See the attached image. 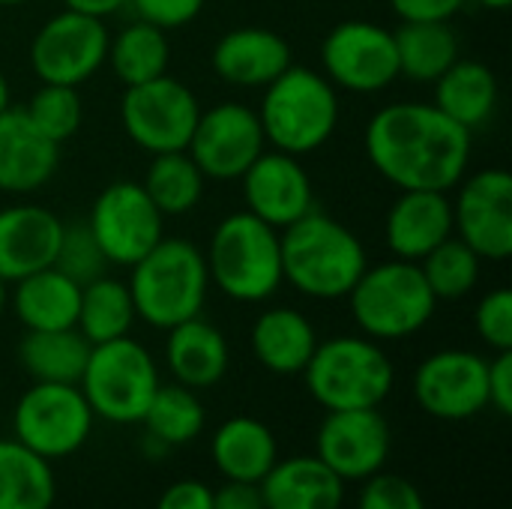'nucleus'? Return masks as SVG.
Listing matches in <instances>:
<instances>
[{"label":"nucleus","instance_id":"nucleus-1","mask_svg":"<svg viewBox=\"0 0 512 509\" xmlns=\"http://www.w3.org/2000/svg\"><path fill=\"white\" fill-rule=\"evenodd\" d=\"M366 156L399 192H450L471 165V132L432 102H390L366 126Z\"/></svg>","mask_w":512,"mask_h":509},{"label":"nucleus","instance_id":"nucleus-2","mask_svg":"<svg viewBox=\"0 0 512 509\" xmlns=\"http://www.w3.org/2000/svg\"><path fill=\"white\" fill-rule=\"evenodd\" d=\"M282 279L312 300H345L369 267L363 240L339 219L309 210L279 231Z\"/></svg>","mask_w":512,"mask_h":509},{"label":"nucleus","instance_id":"nucleus-3","mask_svg":"<svg viewBox=\"0 0 512 509\" xmlns=\"http://www.w3.org/2000/svg\"><path fill=\"white\" fill-rule=\"evenodd\" d=\"M126 285L135 315L156 330H171L201 315L210 294V273L204 252L192 240L162 237L129 267Z\"/></svg>","mask_w":512,"mask_h":509},{"label":"nucleus","instance_id":"nucleus-4","mask_svg":"<svg viewBox=\"0 0 512 509\" xmlns=\"http://www.w3.org/2000/svg\"><path fill=\"white\" fill-rule=\"evenodd\" d=\"M339 114V90L324 78V72L294 63L264 87L258 105L267 144L291 156H309L321 150L333 138Z\"/></svg>","mask_w":512,"mask_h":509},{"label":"nucleus","instance_id":"nucleus-5","mask_svg":"<svg viewBox=\"0 0 512 509\" xmlns=\"http://www.w3.org/2000/svg\"><path fill=\"white\" fill-rule=\"evenodd\" d=\"M210 285L237 303H264L282 288L279 231L249 210L225 216L204 252Z\"/></svg>","mask_w":512,"mask_h":509},{"label":"nucleus","instance_id":"nucleus-6","mask_svg":"<svg viewBox=\"0 0 512 509\" xmlns=\"http://www.w3.org/2000/svg\"><path fill=\"white\" fill-rule=\"evenodd\" d=\"M348 306L363 336L375 342H402L432 321L438 300L426 285L420 264L390 258L369 264L360 273L348 294Z\"/></svg>","mask_w":512,"mask_h":509},{"label":"nucleus","instance_id":"nucleus-7","mask_svg":"<svg viewBox=\"0 0 512 509\" xmlns=\"http://www.w3.org/2000/svg\"><path fill=\"white\" fill-rule=\"evenodd\" d=\"M303 381L324 411L381 408L393 390L396 369L375 339L333 336L318 342L303 369Z\"/></svg>","mask_w":512,"mask_h":509},{"label":"nucleus","instance_id":"nucleus-8","mask_svg":"<svg viewBox=\"0 0 512 509\" xmlns=\"http://www.w3.org/2000/svg\"><path fill=\"white\" fill-rule=\"evenodd\" d=\"M159 384L153 354L129 336L93 345L78 381L90 411L114 426L141 423Z\"/></svg>","mask_w":512,"mask_h":509},{"label":"nucleus","instance_id":"nucleus-9","mask_svg":"<svg viewBox=\"0 0 512 509\" xmlns=\"http://www.w3.org/2000/svg\"><path fill=\"white\" fill-rule=\"evenodd\" d=\"M93 420L96 414L78 384L33 381L12 411L15 441L48 462L75 456L87 444Z\"/></svg>","mask_w":512,"mask_h":509},{"label":"nucleus","instance_id":"nucleus-10","mask_svg":"<svg viewBox=\"0 0 512 509\" xmlns=\"http://www.w3.org/2000/svg\"><path fill=\"white\" fill-rule=\"evenodd\" d=\"M198 117V96L192 93V87L171 75H159L153 81L126 87L120 99L123 132L138 150L150 156L186 150Z\"/></svg>","mask_w":512,"mask_h":509},{"label":"nucleus","instance_id":"nucleus-11","mask_svg":"<svg viewBox=\"0 0 512 509\" xmlns=\"http://www.w3.org/2000/svg\"><path fill=\"white\" fill-rule=\"evenodd\" d=\"M108 27L102 18H90L63 9L42 21L30 39V69L39 84L81 87L108 60Z\"/></svg>","mask_w":512,"mask_h":509},{"label":"nucleus","instance_id":"nucleus-12","mask_svg":"<svg viewBox=\"0 0 512 509\" xmlns=\"http://www.w3.org/2000/svg\"><path fill=\"white\" fill-rule=\"evenodd\" d=\"M321 66L336 90L381 93L399 78L393 30L366 18L339 21L321 42Z\"/></svg>","mask_w":512,"mask_h":509},{"label":"nucleus","instance_id":"nucleus-13","mask_svg":"<svg viewBox=\"0 0 512 509\" xmlns=\"http://www.w3.org/2000/svg\"><path fill=\"white\" fill-rule=\"evenodd\" d=\"M87 228L108 264L132 267L165 237V216L141 183L117 180L96 195Z\"/></svg>","mask_w":512,"mask_h":509},{"label":"nucleus","instance_id":"nucleus-14","mask_svg":"<svg viewBox=\"0 0 512 509\" xmlns=\"http://www.w3.org/2000/svg\"><path fill=\"white\" fill-rule=\"evenodd\" d=\"M453 201V231L483 261L512 255V177L504 168H483L459 180Z\"/></svg>","mask_w":512,"mask_h":509},{"label":"nucleus","instance_id":"nucleus-15","mask_svg":"<svg viewBox=\"0 0 512 509\" xmlns=\"http://www.w3.org/2000/svg\"><path fill=\"white\" fill-rule=\"evenodd\" d=\"M489 360L477 351L444 348L429 354L414 372L417 405L447 423H462L489 408Z\"/></svg>","mask_w":512,"mask_h":509},{"label":"nucleus","instance_id":"nucleus-16","mask_svg":"<svg viewBox=\"0 0 512 509\" xmlns=\"http://www.w3.org/2000/svg\"><path fill=\"white\" fill-rule=\"evenodd\" d=\"M267 150L258 111L243 102H222L201 111L186 153L207 180H240Z\"/></svg>","mask_w":512,"mask_h":509},{"label":"nucleus","instance_id":"nucleus-17","mask_svg":"<svg viewBox=\"0 0 512 509\" xmlns=\"http://www.w3.org/2000/svg\"><path fill=\"white\" fill-rule=\"evenodd\" d=\"M390 447L393 432L378 408L327 411L315 435V456L342 483H363L384 471Z\"/></svg>","mask_w":512,"mask_h":509},{"label":"nucleus","instance_id":"nucleus-18","mask_svg":"<svg viewBox=\"0 0 512 509\" xmlns=\"http://www.w3.org/2000/svg\"><path fill=\"white\" fill-rule=\"evenodd\" d=\"M243 204L252 216L282 231L315 210V186L300 156L264 150L240 177Z\"/></svg>","mask_w":512,"mask_h":509},{"label":"nucleus","instance_id":"nucleus-19","mask_svg":"<svg viewBox=\"0 0 512 509\" xmlns=\"http://www.w3.org/2000/svg\"><path fill=\"white\" fill-rule=\"evenodd\" d=\"M294 63L291 45L270 27H234L222 33L210 51V66L231 87H267Z\"/></svg>","mask_w":512,"mask_h":509},{"label":"nucleus","instance_id":"nucleus-20","mask_svg":"<svg viewBox=\"0 0 512 509\" xmlns=\"http://www.w3.org/2000/svg\"><path fill=\"white\" fill-rule=\"evenodd\" d=\"M453 201L435 189H405L384 219V243L393 258L423 261L435 246L453 237Z\"/></svg>","mask_w":512,"mask_h":509},{"label":"nucleus","instance_id":"nucleus-21","mask_svg":"<svg viewBox=\"0 0 512 509\" xmlns=\"http://www.w3.org/2000/svg\"><path fill=\"white\" fill-rule=\"evenodd\" d=\"M63 222L42 204L0 207V279L9 285L54 264Z\"/></svg>","mask_w":512,"mask_h":509},{"label":"nucleus","instance_id":"nucleus-22","mask_svg":"<svg viewBox=\"0 0 512 509\" xmlns=\"http://www.w3.org/2000/svg\"><path fill=\"white\" fill-rule=\"evenodd\" d=\"M60 165V144L48 141L24 108L0 111V192L30 195L42 189Z\"/></svg>","mask_w":512,"mask_h":509},{"label":"nucleus","instance_id":"nucleus-23","mask_svg":"<svg viewBox=\"0 0 512 509\" xmlns=\"http://www.w3.org/2000/svg\"><path fill=\"white\" fill-rule=\"evenodd\" d=\"M165 363L177 384L192 390L216 387L231 363L225 333L201 315L165 330Z\"/></svg>","mask_w":512,"mask_h":509},{"label":"nucleus","instance_id":"nucleus-24","mask_svg":"<svg viewBox=\"0 0 512 509\" xmlns=\"http://www.w3.org/2000/svg\"><path fill=\"white\" fill-rule=\"evenodd\" d=\"M255 360L273 375H303L306 363L318 348V333L312 321L291 306L264 309L249 333Z\"/></svg>","mask_w":512,"mask_h":509},{"label":"nucleus","instance_id":"nucleus-25","mask_svg":"<svg viewBox=\"0 0 512 509\" xmlns=\"http://www.w3.org/2000/svg\"><path fill=\"white\" fill-rule=\"evenodd\" d=\"M258 486L267 509H342L345 501V483L318 456L276 462Z\"/></svg>","mask_w":512,"mask_h":509},{"label":"nucleus","instance_id":"nucleus-26","mask_svg":"<svg viewBox=\"0 0 512 509\" xmlns=\"http://www.w3.org/2000/svg\"><path fill=\"white\" fill-rule=\"evenodd\" d=\"M81 285L54 264L36 270L9 288V306L24 330H69L78 321Z\"/></svg>","mask_w":512,"mask_h":509},{"label":"nucleus","instance_id":"nucleus-27","mask_svg":"<svg viewBox=\"0 0 512 509\" xmlns=\"http://www.w3.org/2000/svg\"><path fill=\"white\" fill-rule=\"evenodd\" d=\"M210 459L225 480L261 483L279 462V444L267 423L255 417H231L216 429Z\"/></svg>","mask_w":512,"mask_h":509},{"label":"nucleus","instance_id":"nucleus-28","mask_svg":"<svg viewBox=\"0 0 512 509\" xmlns=\"http://www.w3.org/2000/svg\"><path fill=\"white\" fill-rule=\"evenodd\" d=\"M501 87L492 66L483 60L459 57L438 81H435V108L444 111L453 123L468 132L483 129L498 111Z\"/></svg>","mask_w":512,"mask_h":509},{"label":"nucleus","instance_id":"nucleus-29","mask_svg":"<svg viewBox=\"0 0 512 509\" xmlns=\"http://www.w3.org/2000/svg\"><path fill=\"white\" fill-rule=\"evenodd\" d=\"M399 78L435 84L459 60V36L450 21H399L393 30Z\"/></svg>","mask_w":512,"mask_h":509},{"label":"nucleus","instance_id":"nucleus-30","mask_svg":"<svg viewBox=\"0 0 512 509\" xmlns=\"http://www.w3.org/2000/svg\"><path fill=\"white\" fill-rule=\"evenodd\" d=\"M90 342L75 330H27L18 342L21 369L42 384H78L90 357Z\"/></svg>","mask_w":512,"mask_h":509},{"label":"nucleus","instance_id":"nucleus-31","mask_svg":"<svg viewBox=\"0 0 512 509\" xmlns=\"http://www.w3.org/2000/svg\"><path fill=\"white\" fill-rule=\"evenodd\" d=\"M114 78L123 87H135L144 81H153L159 75H168L171 63V45L168 30L135 18L132 24L120 27L108 39V60Z\"/></svg>","mask_w":512,"mask_h":509},{"label":"nucleus","instance_id":"nucleus-32","mask_svg":"<svg viewBox=\"0 0 512 509\" xmlns=\"http://www.w3.org/2000/svg\"><path fill=\"white\" fill-rule=\"evenodd\" d=\"M57 501V477L51 462L24 444L0 441V509H51Z\"/></svg>","mask_w":512,"mask_h":509},{"label":"nucleus","instance_id":"nucleus-33","mask_svg":"<svg viewBox=\"0 0 512 509\" xmlns=\"http://www.w3.org/2000/svg\"><path fill=\"white\" fill-rule=\"evenodd\" d=\"M138 321L135 303L129 294V285L114 276H99L87 285H81V303H78V321L75 330L90 342H114L129 336L132 324Z\"/></svg>","mask_w":512,"mask_h":509},{"label":"nucleus","instance_id":"nucleus-34","mask_svg":"<svg viewBox=\"0 0 512 509\" xmlns=\"http://www.w3.org/2000/svg\"><path fill=\"white\" fill-rule=\"evenodd\" d=\"M141 186L156 204V210L168 219V216H186L201 204L207 177L201 174V168L186 150H174V153L150 156Z\"/></svg>","mask_w":512,"mask_h":509},{"label":"nucleus","instance_id":"nucleus-35","mask_svg":"<svg viewBox=\"0 0 512 509\" xmlns=\"http://www.w3.org/2000/svg\"><path fill=\"white\" fill-rule=\"evenodd\" d=\"M207 411L198 399V390L183 387V384H159V390L153 393L141 423L147 429L150 438H156L159 444L171 447H183L189 441H195L204 429Z\"/></svg>","mask_w":512,"mask_h":509},{"label":"nucleus","instance_id":"nucleus-36","mask_svg":"<svg viewBox=\"0 0 512 509\" xmlns=\"http://www.w3.org/2000/svg\"><path fill=\"white\" fill-rule=\"evenodd\" d=\"M417 264H420L423 279L432 288L438 303L468 297L480 285V273H483V258L468 243H462L456 234L447 237L441 246H435Z\"/></svg>","mask_w":512,"mask_h":509},{"label":"nucleus","instance_id":"nucleus-37","mask_svg":"<svg viewBox=\"0 0 512 509\" xmlns=\"http://www.w3.org/2000/svg\"><path fill=\"white\" fill-rule=\"evenodd\" d=\"M24 114L30 123L54 144L69 141L84 120V102L78 96V87L66 84H39V90L24 105Z\"/></svg>","mask_w":512,"mask_h":509},{"label":"nucleus","instance_id":"nucleus-38","mask_svg":"<svg viewBox=\"0 0 512 509\" xmlns=\"http://www.w3.org/2000/svg\"><path fill=\"white\" fill-rule=\"evenodd\" d=\"M54 267L60 273H66L69 279H75L78 285H87V282L105 276L108 261H105L102 249L96 246L87 222L84 225H63V237H60Z\"/></svg>","mask_w":512,"mask_h":509},{"label":"nucleus","instance_id":"nucleus-39","mask_svg":"<svg viewBox=\"0 0 512 509\" xmlns=\"http://www.w3.org/2000/svg\"><path fill=\"white\" fill-rule=\"evenodd\" d=\"M474 330L492 351H512V291L495 288L474 309Z\"/></svg>","mask_w":512,"mask_h":509},{"label":"nucleus","instance_id":"nucleus-40","mask_svg":"<svg viewBox=\"0 0 512 509\" xmlns=\"http://www.w3.org/2000/svg\"><path fill=\"white\" fill-rule=\"evenodd\" d=\"M357 509H429L423 492L399 474H372L363 480L357 495Z\"/></svg>","mask_w":512,"mask_h":509},{"label":"nucleus","instance_id":"nucleus-41","mask_svg":"<svg viewBox=\"0 0 512 509\" xmlns=\"http://www.w3.org/2000/svg\"><path fill=\"white\" fill-rule=\"evenodd\" d=\"M207 0H129L135 18L150 21L162 30H180L192 24Z\"/></svg>","mask_w":512,"mask_h":509},{"label":"nucleus","instance_id":"nucleus-42","mask_svg":"<svg viewBox=\"0 0 512 509\" xmlns=\"http://www.w3.org/2000/svg\"><path fill=\"white\" fill-rule=\"evenodd\" d=\"M468 0H390L399 21H450Z\"/></svg>","mask_w":512,"mask_h":509},{"label":"nucleus","instance_id":"nucleus-43","mask_svg":"<svg viewBox=\"0 0 512 509\" xmlns=\"http://www.w3.org/2000/svg\"><path fill=\"white\" fill-rule=\"evenodd\" d=\"M489 408L501 417L512 414V351H495L489 360Z\"/></svg>","mask_w":512,"mask_h":509},{"label":"nucleus","instance_id":"nucleus-44","mask_svg":"<svg viewBox=\"0 0 512 509\" xmlns=\"http://www.w3.org/2000/svg\"><path fill=\"white\" fill-rule=\"evenodd\" d=\"M156 509H213V489L201 480H177L159 495Z\"/></svg>","mask_w":512,"mask_h":509},{"label":"nucleus","instance_id":"nucleus-45","mask_svg":"<svg viewBox=\"0 0 512 509\" xmlns=\"http://www.w3.org/2000/svg\"><path fill=\"white\" fill-rule=\"evenodd\" d=\"M213 509H267L258 483L225 480L222 489L213 492Z\"/></svg>","mask_w":512,"mask_h":509},{"label":"nucleus","instance_id":"nucleus-46","mask_svg":"<svg viewBox=\"0 0 512 509\" xmlns=\"http://www.w3.org/2000/svg\"><path fill=\"white\" fill-rule=\"evenodd\" d=\"M129 6V0H63V9L90 15V18H111L117 12H123Z\"/></svg>","mask_w":512,"mask_h":509},{"label":"nucleus","instance_id":"nucleus-47","mask_svg":"<svg viewBox=\"0 0 512 509\" xmlns=\"http://www.w3.org/2000/svg\"><path fill=\"white\" fill-rule=\"evenodd\" d=\"M9 99H12V90H9V81H6V75L0 72V111H6V108L12 105Z\"/></svg>","mask_w":512,"mask_h":509},{"label":"nucleus","instance_id":"nucleus-48","mask_svg":"<svg viewBox=\"0 0 512 509\" xmlns=\"http://www.w3.org/2000/svg\"><path fill=\"white\" fill-rule=\"evenodd\" d=\"M474 3H480L483 9H492V12H504L512 6V0H474Z\"/></svg>","mask_w":512,"mask_h":509},{"label":"nucleus","instance_id":"nucleus-49","mask_svg":"<svg viewBox=\"0 0 512 509\" xmlns=\"http://www.w3.org/2000/svg\"><path fill=\"white\" fill-rule=\"evenodd\" d=\"M6 306H9V282L0 279V318H3V312H6Z\"/></svg>","mask_w":512,"mask_h":509},{"label":"nucleus","instance_id":"nucleus-50","mask_svg":"<svg viewBox=\"0 0 512 509\" xmlns=\"http://www.w3.org/2000/svg\"><path fill=\"white\" fill-rule=\"evenodd\" d=\"M24 3H30V0H0V6H24Z\"/></svg>","mask_w":512,"mask_h":509}]
</instances>
